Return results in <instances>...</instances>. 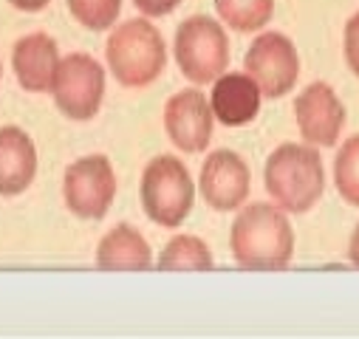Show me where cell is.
Masks as SVG:
<instances>
[{
  "label": "cell",
  "mask_w": 359,
  "mask_h": 339,
  "mask_svg": "<svg viewBox=\"0 0 359 339\" xmlns=\"http://www.w3.org/2000/svg\"><path fill=\"white\" fill-rule=\"evenodd\" d=\"M232 258L241 269L280 272L292 263L294 229L280 207L249 204L238 212L229 232Z\"/></svg>",
  "instance_id": "1"
},
{
  "label": "cell",
  "mask_w": 359,
  "mask_h": 339,
  "mask_svg": "<svg viewBox=\"0 0 359 339\" xmlns=\"http://www.w3.org/2000/svg\"><path fill=\"white\" fill-rule=\"evenodd\" d=\"M266 193L283 212H309L325 190V170L314 144H280L263 170Z\"/></svg>",
  "instance_id": "2"
},
{
  "label": "cell",
  "mask_w": 359,
  "mask_h": 339,
  "mask_svg": "<svg viewBox=\"0 0 359 339\" xmlns=\"http://www.w3.org/2000/svg\"><path fill=\"white\" fill-rule=\"evenodd\" d=\"M105 54L116 82L125 88H144L161 76L167 65L164 37L150 20H128L116 26Z\"/></svg>",
  "instance_id": "3"
},
{
  "label": "cell",
  "mask_w": 359,
  "mask_h": 339,
  "mask_svg": "<svg viewBox=\"0 0 359 339\" xmlns=\"http://www.w3.org/2000/svg\"><path fill=\"white\" fill-rule=\"evenodd\" d=\"M196 184L182 158L158 155L142 173V207L147 218L164 229L182 226L193 209Z\"/></svg>",
  "instance_id": "4"
},
{
  "label": "cell",
  "mask_w": 359,
  "mask_h": 339,
  "mask_svg": "<svg viewBox=\"0 0 359 339\" xmlns=\"http://www.w3.org/2000/svg\"><path fill=\"white\" fill-rule=\"evenodd\" d=\"M175 62L196 85L215 82L229 65V40L218 20L196 15L175 32Z\"/></svg>",
  "instance_id": "5"
},
{
  "label": "cell",
  "mask_w": 359,
  "mask_h": 339,
  "mask_svg": "<svg viewBox=\"0 0 359 339\" xmlns=\"http://www.w3.org/2000/svg\"><path fill=\"white\" fill-rule=\"evenodd\" d=\"M57 108L74 119V122H88L94 119L102 108L105 97V71L102 65L88 57V54H68L60 60L57 74L51 79V88Z\"/></svg>",
  "instance_id": "6"
},
{
  "label": "cell",
  "mask_w": 359,
  "mask_h": 339,
  "mask_svg": "<svg viewBox=\"0 0 359 339\" xmlns=\"http://www.w3.org/2000/svg\"><path fill=\"white\" fill-rule=\"evenodd\" d=\"M243 71L255 79L263 97L280 99L286 97L300 76V57L294 43L280 32H266L255 37L243 57Z\"/></svg>",
  "instance_id": "7"
},
{
  "label": "cell",
  "mask_w": 359,
  "mask_h": 339,
  "mask_svg": "<svg viewBox=\"0 0 359 339\" xmlns=\"http://www.w3.org/2000/svg\"><path fill=\"white\" fill-rule=\"evenodd\" d=\"M65 207L85 221H100L108 215L116 195V176L105 155H85L65 170L62 179Z\"/></svg>",
  "instance_id": "8"
},
{
  "label": "cell",
  "mask_w": 359,
  "mask_h": 339,
  "mask_svg": "<svg viewBox=\"0 0 359 339\" xmlns=\"http://www.w3.org/2000/svg\"><path fill=\"white\" fill-rule=\"evenodd\" d=\"M212 125H215V116H212L210 99L198 88L178 91L164 105V130L170 141L184 153L207 150L212 139Z\"/></svg>",
  "instance_id": "9"
},
{
  "label": "cell",
  "mask_w": 359,
  "mask_h": 339,
  "mask_svg": "<svg viewBox=\"0 0 359 339\" xmlns=\"http://www.w3.org/2000/svg\"><path fill=\"white\" fill-rule=\"evenodd\" d=\"M300 136L314 147H334L345 127V108L328 82H311L294 99Z\"/></svg>",
  "instance_id": "10"
},
{
  "label": "cell",
  "mask_w": 359,
  "mask_h": 339,
  "mask_svg": "<svg viewBox=\"0 0 359 339\" xmlns=\"http://www.w3.org/2000/svg\"><path fill=\"white\" fill-rule=\"evenodd\" d=\"M249 167L246 161L232 153V150H215L207 155L204 167H201V195L204 201L218 209V212H232L238 207H243V201L249 198Z\"/></svg>",
  "instance_id": "11"
},
{
  "label": "cell",
  "mask_w": 359,
  "mask_h": 339,
  "mask_svg": "<svg viewBox=\"0 0 359 339\" xmlns=\"http://www.w3.org/2000/svg\"><path fill=\"white\" fill-rule=\"evenodd\" d=\"M260 88L255 85V79L243 71H224L210 94V108L212 116L226 125V127H241L249 125L257 111H260Z\"/></svg>",
  "instance_id": "12"
},
{
  "label": "cell",
  "mask_w": 359,
  "mask_h": 339,
  "mask_svg": "<svg viewBox=\"0 0 359 339\" xmlns=\"http://www.w3.org/2000/svg\"><path fill=\"white\" fill-rule=\"evenodd\" d=\"M37 173V150L26 130L0 127V195H20L29 190Z\"/></svg>",
  "instance_id": "13"
},
{
  "label": "cell",
  "mask_w": 359,
  "mask_h": 339,
  "mask_svg": "<svg viewBox=\"0 0 359 339\" xmlns=\"http://www.w3.org/2000/svg\"><path fill=\"white\" fill-rule=\"evenodd\" d=\"M57 65H60L57 43L48 34L37 32V34L18 40L15 54H12V68L18 74V82L26 91H32V94L48 91L51 79L57 74Z\"/></svg>",
  "instance_id": "14"
},
{
  "label": "cell",
  "mask_w": 359,
  "mask_h": 339,
  "mask_svg": "<svg viewBox=\"0 0 359 339\" xmlns=\"http://www.w3.org/2000/svg\"><path fill=\"white\" fill-rule=\"evenodd\" d=\"M97 266L105 272H144L153 266L150 243L130 223H119L100 240Z\"/></svg>",
  "instance_id": "15"
},
{
  "label": "cell",
  "mask_w": 359,
  "mask_h": 339,
  "mask_svg": "<svg viewBox=\"0 0 359 339\" xmlns=\"http://www.w3.org/2000/svg\"><path fill=\"white\" fill-rule=\"evenodd\" d=\"M161 272H210L212 269V251L196 235H175L164 251L158 254Z\"/></svg>",
  "instance_id": "16"
},
{
  "label": "cell",
  "mask_w": 359,
  "mask_h": 339,
  "mask_svg": "<svg viewBox=\"0 0 359 339\" xmlns=\"http://www.w3.org/2000/svg\"><path fill=\"white\" fill-rule=\"evenodd\" d=\"M215 9L235 32H257L275 15V0H215Z\"/></svg>",
  "instance_id": "17"
},
{
  "label": "cell",
  "mask_w": 359,
  "mask_h": 339,
  "mask_svg": "<svg viewBox=\"0 0 359 339\" xmlns=\"http://www.w3.org/2000/svg\"><path fill=\"white\" fill-rule=\"evenodd\" d=\"M334 184L351 207H359V133L345 139L334 158Z\"/></svg>",
  "instance_id": "18"
},
{
  "label": "cell",
  "mask_w": 359,
  "mask_h": 339,
  "mask_svg": "<svg viewBox=\"0 0 359 339\" xmlns=\"http://www.w3.org/2000/svg\"><path fill=\"white\" fill-rule=\"evenodd\" d=\"M74 20L91 32H105L116 23L122 12V0H65Z\"/></svg>",
  "instance_id": "19"
},
{
  "label": "cell",
  "mask_w": 359,
  "mask_h": 339,
  "mask_svg": "<svg viewBox=\"0 0 359 339\" xmlns=\"http://www.w3.org/2000/svg\"><path fill=\"white\" fill-rule=\"evenodd\" d=\"M345 62L359 76V12L345 23Z\"/></svg>",
  "instance_id": "20"
},
{
  "label": "cell",
  "mask_w": 359,
  "mask_h": 339,
  "mask_svg": "<svg viewBox=\"0 0 359 339\" xmlns=\"http://www.w3.org/2000/svg\"><path fill=\"white\" fill-rule=\"evenodd\" d=\"M133 4L147 18H164V15H170L178 4H182V0H133Z\"/></svg>",
  "instance_id": "21"
},
{
  "label": "cell",
  "mask_w": 359,
  "mask_h": 339,
  "mask_svg": "<svg viewBox=\"0 0 359 339\" xmlns=\"http://www.w3.org/2000/svg\"><path fill=\"white\" fill-rule=\"evenodd\" d=\"M9 4L15 9H20V12H40V9H46L51 4V0H9Z\"/></svg>",
  "instance_id": "22"
},
{
  "label": "cell",
  "mask_w": 359,
  "mask_h": 339,
  "mask_svg": "<svg viewBox=\"0 0 359 339\" xmlns=\"http://www.w3.org/2000/svg\"><path fill=\"white\" fill-rule=\"evenodd\" d=\"M348 258H351V263L359 269V223H356V229H353V235H351V246H348Z\"/></svg>",
  "instance_id": "23"
},
{
  "label": "cell",
  "mask_w": 359,
  "mask_h": 339,
  "mask_svg": "<svg viewBox=\"0 0 359 339\" xmlns=\"http://www.w3.org/2000/svg\"><path fill=\"white\" fill-rule=\"evenodd\" d=\"M0 71H4V68H0Z\"/></svg>",
  "instance_id": "24"
}]
</instances>
